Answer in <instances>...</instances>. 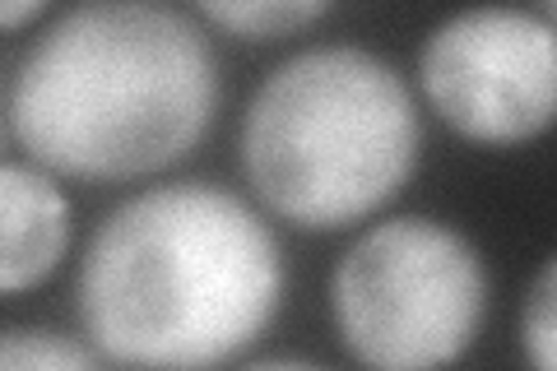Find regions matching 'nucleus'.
<instances>
[{
	"label": "nucleus",
	"mask_w": 557,
	"mask_h": 371,
	"mask_svg": "<svg viewBox=\"0 0 557 371\" xmlns=\"http://www.w3.org/2000/svg\"><path fill=\"white\" fill-rule=\"evenodd\" d=\"M284 284V246L251 200L214 182H163L94 227L75 311L102 362L205 371L270 334Z\"/></svg>",
	"instance_id": "f257e3e1"
},
{
	"label": "nucleus",
	"mask_w": 557,
	"mask_h": 371,
	"mask_svg": "<svg viewBox=\"0 0 557 371\" xmlns=\"http://www.w3.org/2000/svg\"><path fill=\"white\" fill-rule=\"evenodd\" d=\"M219 61L172 0H79L10 65V145L57 176L139 182L200 145Z\"/></svg>",
	"instance_id": "f03ea898"
},
{
	"label": "nucleus",
	"mask_w": 557,
	"mask_h": 371,
	"mask_svg": "<svg viewBox=\"0 0 557 371\" xmlns=\"http://www.w3.org/2000/svg\"><path fill=\"white\" fill-rule=\"evenodd\" d=\"M423 112L372 47L321 42L278 61L251 94L237 158L265 214L298 233H348L409 186Z\"/></svg>",
	"instance_id": "7ed1b4c3"
},
{
	"label": "nucleus",
	"mask_w": 557,
	"mask_h": 371,
	"mask_svg": "<svg viewBox=\"0 0 557 371\" xmlns=\"http://www.w3.org/2000/svg\"><path fill=\"white\" fill-rule=\"evenodd\" d=\"M487 260L456 223L395 214L344 246L330 274V321L372 371H437L474 348L487 321Z\"/></svg>",
	"instance_id": "20e7f679"
},
{
	"label": "nucleus",
	"mask_w": 557,
	"mask_h": 371,
	"mask_svg": "<svg viewBox=\"0 0 557 371\" xmlns=\"http://www.w3.org/2000/svg\"><path fill=\"white\" fill-rule=\"evenodd\" d=\"M418 94L465 145H534L557 126V28L530 5H465L428 28Z\"/></svg>",
	"instance_id": "39448f33"
},
{
	"label": "nucleus",
	"mask_w": 557,
	"mask_h": 371,
	"mask_svg": "<svg viewBox=\"0 0 557 371\" xmlns=\"http://www.w3.org/2000/svg\"><path fill=\"white\" fill-rule=\"evenodd\" d=\"M70 196L61 176L33 163L5 158L0 168V288L20 297L42 288L70 251Z\"/></svg>",
	"instance_id": "423d86ee"
},
{
	"label": "nucleus",
	"mask_w": 557,
	"mask_h": 371,
	"mask_svg": "<svg viewBox=\"0 0 557 371\" xmlns=\"http://www.w3.org/2000/svg\"><path fill=\"white\" fill-rule=\"evenodd\" d=\"M209 24L242 42H284L307 33L335 0H190Z\"/></svg>",
	"instance_id": "0eeeda50"
},
{
	"label": "nucleus",
	"mask_w": 557,
	"mask_h": 371,
	"mask_svg": "<svg viewBox=\"0 0 557 371\" xmlns=\"http://www.w3.org/2000/svg\"><path fill=\"white\" fill-rule=\"evenodd\" d=\"M0 367L5 371H94L102 353L89 339H70L47 325H5L0 334Z\"/></svg>",
	"instance_id": "6e6552de"
},
{
	"label": "nucleus",
	"mask_w": 557,
	"mask_h": 371,
	"mask_svg": "<svg viewBox=\"0 0 557 371\" xmlns=\"http://www.w3.org/2000/svg\"><path fill=\"white\" fill-rule=\"evenodd\" d=\"M520 353L539 371H557V256L539 264L520 302Z\"/></svg>",
	"instance_id": "1a4fd4ad"
},
{
	"label": "nucleus",
	"mask_w": 557,
	"mask_h": 371,
	"mask_svg": "<svg viewBox=\"0 0 557 371\" xmlns=\"http://www.w3.org/2000/svg\"><path fill=\"white\" fill-rule=\"evenodd\" d=\"M51 0H0V28L5 33H24L38 14H47Z\"/></svg>",
	"instance_id": "9d476101"
},
{
	"label": "nucleus",
	"mask_w": 557,
	"mask_h": 371,
	"mask_svg": "<svg viewBox=\"0 0 557 371\" xmlns=\"http://www.w3.org/2000/svg\"><path fill=\"white\" fill-rule=\"evenodd\" d=\"M534 10L544 14V20H548V24L557 28V0H534Z\"/></svg>",
	"instance_id": "9b49d317"
}]
</instances>
